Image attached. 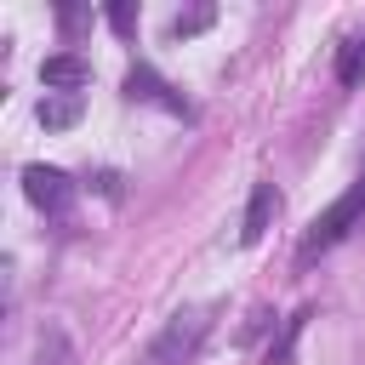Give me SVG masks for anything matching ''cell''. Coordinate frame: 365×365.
Wrapping results in <instances>:
<instances>
[{
    "label": "cell",
    "mask_w": 365,
    "mask_h": 365,
    "mask_svg": "<svg viewBox=\"0 0 365 365\" xmlns=\"http://www.w3.org/2000/svg\"><path fill=\"white\" fill-rule=\"evenodd\" d=\"M205 331H211V308H200V302L177 308V314L160 325V336L148 342V359H143V365H194Z\"/></svg>",
    "instance_id": "cell-1"
},
{
    "label": "cell",
    "mask_w": 365,
    "mask_h": 365,
    "mask_svg": "<svg viewBox=\"0 0 365 365\" xmlns=\"http://www.w3.org/2000/svg\"><path fill=\"white\" fill-rule=\"evenodd\" d=\"M359 217H365V171H359V182H354L348 194H336V200L308 222V234H302V245H297V262H314L319 251H331L336 240H348V228H359Z\"/></svg>",
    "instance_id": "cell-2"
},
{
    "label": "cell",
    "mask_w": 365,
    "mask_h": 365,
    "mask_svg": "<svg viewBox=\"0 0 365 365\" xmlns=\"http://www.w3.org/2000/svg\"><path fill=\"white\" fill-rule=\"evenodd\" d=\"M23 194H29V205H40L46 217H63L68 200H74V177L57 171V165H23Z\"/></svg>",
    "instance_id": "cell-3"
},
{
    "label": "cell",
    "mask_w": 365,
    "mask_h": 365,
    "mask_svg": "<svg viewBox=\"0 0 365 365\" xmlns=\"http://www.w3.org/2000/svg\"><path fill=\"white\" fill-rule=\"evenodd\" d=\"M125 97H131V103H154V108H165V114H182V120L194 114V108H188V103H182V97H177V91H171V86H165V80H160L148 63H137V68L125 74Z\"/></svg>",
    "instance_id": "cell-4"
},
{
    "label": "cell",
    "mask_w": 365,
    "mask_h": 365,
    "mask_svg": "<svg viewBox=\"0 0 365 365\" xmlns=\"http://www.w3.org/2000/svg\"><path fill=\"white\" fill-rule=\"evenodd\" d=\"M40 86L46 91H80V86H91V63L80 51H57L40 63Z\"/></svg>",
    "instance_id": "cell-5"
},
{
    "label": "cell",
    "mask_w": 365,
    "mask_h": 365,
    "mask_svg": "<svg viewBox=\"0 0 365 365\" xmlns=\"http://www.w3.org/2000/svg\"><path fill=\"white\" fill-rule=\"evenodd\" d=\"M274 211H279V188H274V182H257V188H251V205H245V222H240V240L257 245V240L268 234Z\"/></svg>",
    "instance_id": "cell-6"
},
{
    "label": "cell",
    "mask_w": 365,
    "mask_h": 365,
    "mask_svg": "<svg viewBox=\"0 0 365 365\" xmlns=\"http://www.w3.org/2000/svg\"><path fill=\"white\" fill-rule=\"evenodd\" d=\"M80 108H86V97H80V91H46L34 114H40V125H46V131H68V125L80 120Z\"/></svg>",
    "instance_id": "cell-7"
},
{
    "label": "cell",
    "mask_w": 365,
    "mask_h": 365,
    "mask_svg": "<svg viewBox=\"0 0 365 365\" xmlns=\"http://www.w3.org/2000/svg\"><path fill=\"white\" fill-rule=\"evenodd\" d=\"M336 80L342 86H365V34H348L336 46Z\"/></svg>",
    "instance_id": "cell-8"
},
{
    "label": "cell",
    "mask_w": 365,
    "mask_h": 365,
    "mask_svg": "<svg viewBox=\"0 0 365 365\" xmlns=\"http://www.w3.org/2000/svg\"><path fill=\"white\" fill-rule=\"evenodd\" d=\"M211 17H217L211 6H188V11H177V17H171V29H165V34H171V40H188V34H200Z\"/></svg>",
    "instance_id": "cell-9"
},
{
    "label": "cell",
    "mask_w": 365,
    "mask_h": 365,
    "mask_svg": "<svg viewBox=\"0 0 365 365\" xmlns=\"http://www.w3.org/2000/svg\"><path fill=\"white\" fill-rule=\"evenodd\" d=\"M108 23H114L120 34H131V23H137V11H131V6H108Z\"/></svg>",
    "instance_id": "cell-10"
}]
</instances>
